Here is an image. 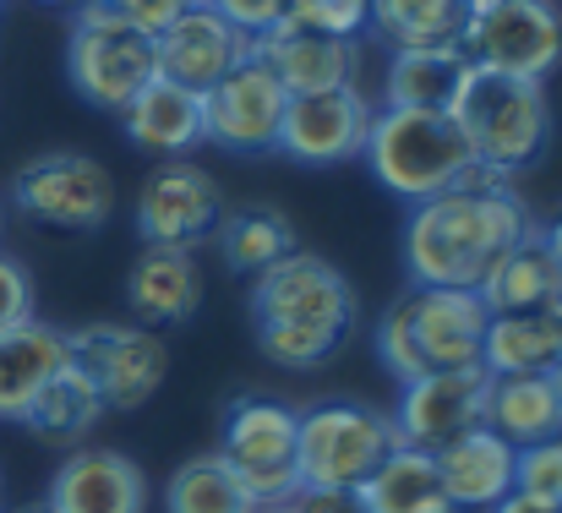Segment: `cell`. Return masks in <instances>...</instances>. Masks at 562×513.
<instances>
[{"instance_id":"6da1fadb","label":"cell","mask_w":562,"mask_h":513,"mask_svg":"<svg viewBox=\"0 0 562 513\" xmlns=\"http://www.w3.org/2000/svg\"><path fill=\"white\" fill-rule=\"evenodd\" d=\"M530 235L525 202L486 170H470L464 186L437 191L404 219V268L409 285L431 290H481L492 263Z\"/></svg>"},{"instance_id":"7a4b0ae2","label":"cell","mask_w":562,"mask_h":513,"mask_svg":"<svg viewBox=\"0 0 562 513\" xmlns=\"http://www.w3.org/2000/svg\"><path fill=\"white\" fill-rule=\"evenodd\" d=\"M356 317H361V301L350 279L317 252H290L284 263L251 279L257 349L284 371L328 366L356 334Z\"/></svg>"},{"instance_id":"3957f363","label":"cell","mask_w":562,"mask_h":513,"mask_svg":"<svg viewBox=\"0 0 562 513\" xmlns=\"http://www.w3.org/2000/svg\"><path fill=\"white\" fill-rule=\"evenodd\" d=\"M486 306L475 290H431L409 285L376 323V355L398 382L481 366L486 344Z\"/></svg>"},{"instance_id":"277c9868","label":"cell","mask_w":562,"mask_h":513,"mask_svg":"<svg viewBox=\"0 0 562 513\" xmlns=\"http://www.w3.org/2000/svg\"><path fill=\"white\" fill-rule=\"evenodd\" d=\"M372 175L404 197L409 208L437 197V191H453L464 186L475 170V154L459 132L453 115H437V110H376L372 132H367V154H361Z\"/></svg>"},{"instance_id":"5b68a950","label":"cell","mask_w":562,"mask_h":513,"mask_svg":"<svg viewBox=\"0 0 562 513\" xmlns=\"http://www.w3.org/2000/svg\"><path fill=\"white\" fill-rule=\"evenodd\" d=\"M470 154H475V170L508 175L530 170L547 143H552V104H547V88L541 82H525V77H497V71H475L459 110H453Z\"/></svg>"},{"instance_id":"8992f818","label":"cell","mask_w":562,"mask_h":513,"mask_svg":"<svg viewBox=\"0 0 562 513\" xmlns=\"http://www.w3.org/2000/svg\"><path fill=\"white\" fill-rule=\"evenodd\" d=\"M66 77L82 104L121 115L154 77H159V49L148 33H137L126 16L110 11V0H93L71 16L66 38Z\"/></svg>"},{"instance_id":"52a82bcc","label":"cell","mask_w":562,"mask_h":513,"mask_svg":"<svg viewBox=\"0 0 562 513\" xmlns=\"http://www.w3.org/2000/svg\"><path fill=\"white\" fill-rule=\"evenodd\" d=\"M295 421H301V410L262 399V393H246L224 410L218 459L251 509H284L306 487L301 465H295Z\"/></svg>"},{"instance_id":"ba28073f","label":"cell","mask_w":562,"mask_h":513,"mask_svg":"<svg viewBox=\"0 0 562 513\" xmlns=\"http://www.w3.org/2000/svg\"><path fill=\"white\" fill-rule=\"evenodd\" d=\"M393 448V421L361 399H323L295 421V465L306 487H361Z\"/></svg>"},{"instance_id":"9c48e42d","label":"cell","mask_w":562,"mask_h":513,"mask_svg":"<svg viewBox=\"0 0 562 513\" xmlns=\"http://www.w3.org/2000/svg\"><path fill=\"white\" fill-rule=\"evenodd\" d=\"M459 49L475 71L541 82L562 60V11L552 0H503L464 16Z\"/></svg>"},{"instance_id":"30bf717a","label":"cell","mask_w":562,"mask_h":513,"mask_svg":"<svg viewBox=\"0 0 562 513\" xmlns=\"http://www.w3.org/2000/svg\"><path fill=\"white\" fill-rule=\"evenodd\" d=\"M11 202L49 230H99L115 213V180L88 154H38L16 170Z\"/></svg>"},{"instance_id":"8fae6325","label":"cell","mask_w":562,"mask_h":513,"mask_svg":"<svg viewBox=\"0 0 562 513\" xmlns=\"http://www.w3.org/2000/svg\"><path fill=\"white\" fill-rule=\"evenodd\" d=\"M66 339H71V360L93 377L104 410H143L170 371L165 339L137 323H93Z\"/></svg>"},{"instance_id":"7c38bea8","label":"cell","mask_w":562,"mask_h":513,"mask_svg":"<svg viewBox=\"0 0 562 513\" xmlns=\"http://www.w3.org/2000/svg\"><path fill=\"white\" fill-rule=\"evenodd\" d=\"M486 399H492V371L486 366H464V371H437V377H415L398 393L393 437L404 448L420 454H442L448 443H459L464 432L486 426Z\"/></svg>"},{"instance_id":"4fadbf2b","label":"cell","mask_w":562,"mask_h":513,"mask_svg":"<svg viewBox=\"0 0 562 513\" xmlns=\"http://www.w3.org/2000/svg\"><path fill=\"white\" fill-rule=\"evenodd\" d=\"M284 110H290V93L257 55H246L224 82H213L202 93L207 143L224 154H279Z\"/></svg>"},{"instance_id":"5bb4252c","label":"cell","mask_w":562,"mask_h":513,"mask_svg":"<svg viewBox=\"0 0 562 513\" xmlns=\"http://www.w3.org/2000/svg\"><path fill=\"white\" fill-rule=\"evenodd\" d=\"M224 219V197L218 180L191 165V159H159V170H148L143 191H137V235L143 246H170V252H191L202 246Z\"/></svg>"},{"instance_id":"9a60e30c","label":"cell","mask_w":562,"mask_h":513,"mask_svg":"<svg viewBox=\"0 0 562 513\" xmlns=\"http://www.w3.org/2000/svg\"><path fill=\"white\" fill-rule=\"evenodd\" d=\"M372 99L361 88H328V93H295L279 126V154H290L306 170L350 165L367 154L372 132Z\"/></svg>"},{"instance_id":"2e32d148","label":"cell","mask_w":562,"mask_h":513,"mask_svg":"<svg viewBox=\"0 0 562 513\" xmlns=\"http://www.w3.org/2000/svg\"><path fill=\"white\" fill-rule=\"evenodd\" d=\"M251 55L284 82V93H328V88H356L361 71V44L334 38V33H306L290 16L273 22L262 38H251Z\"/></svg>"},{"instance_id":"e0dca14e","label":"cell","mask_w":562,"mask_h":513,"mask_svg":"<svg viewBox=\"0 0 562 513\" xmlns=\"http://www.w3.org/2000/svg\"><path fill=\"white\" fill-rule=\"evenodd\" d=\"M154 49H159V77L181 82L191 93H207L213 82H224V77L251 55V38L235 33V27L202 0V5H187V11L154 38Z\"/></svg>"},{"instance_id":"ac0fdd59","label":"cell","mask_w":562,"mask_h":513,"mask_svg":"<svg viewBox=\"0 0 562 513\" xmlns=\"http://www.w3.org/2000/svg\"><path fill=\"white\" fill-rule=\"evenodd\" d=\"M49 513H148V476L115 448H77L49 481Z\"/></svg>"},{"instance_id":"d6986e66","label":"cell","mask_w":562,"mask_h":513,"mask_svg":"<svg viewBox=\"0 0 562 513\" xmlns=\"http://www.w3.org/2000/svg\"><path fill=\"white\" fill-rule=\"evenodd\" d=\"M126 306L137 317V328H187L202 306V279L191 252H170V246H143L126 268Z\"/></svg>"},{"instance_id":"ffe728a7","label":"cell","mask_w":562,"mask_h":513,"mask_svg":"<svg viewBox=\"0 0 562 513\" xmlns=\"http://www.w3.org/2000/svg\"><path fill=\"white\" fill-rule=\"evenodd\" d=\"M121 126H126V143L154 154V159H191L202 143H207V126H202V93H191L170 77H154L126 110H121Z\"/></svg>"},{"instance_id":"44dd1931","label":"cell","mask_w":562,"mask_h":513,"mask_svg":"<svg viewBox=\"0 0 562 513\" xmlns=\"http://www.w3.org/2000/svg\"><path fill=\"white\" fill-rule=\"evenodd\" d=\"M475 66L459 44H431V49H393L387 60V110H437L453 115Z\"/></svg>"},{"instance_id":"7402d4cb","label":"cell","mask_w":562,"mask_h":513,"mask_svg":"<svg viewBox=\"0 0 562 513\" xmlns=\"http://www.w3.org/2000/svg\"><path fill=\"white\" fill-rule=\"evenodd\" d=\"M514 459H519V448L503 443L492 426H475L459 443H448L437 454V470H442L453 509H497L514 492Z\"/></svg>"},{"instance_id":"603a6c76","label":"cell","mask_w":562,"mask_h":513,"mask_svg":"<svg viewBox=\"0 0 562 513\" xmlns=\"http://www.w3.org/2000/svg\"><path fill=\"white\" fill-rule=\"evenodd\" d=\"M481 306L486 317H525V312H547L562 301V268L552 263L541 230H530L514 252H503L492 263V274L481 279Z\"/></svg>"},{"instance_id":"cb8c5ba5","label":"cell","mask_w":562,"mask_h":513,"mask_svg":"<svg viewBox=\"0 0 562 513\" xmlns=\"http://www.w3.org/2000/svg\"><path fill=\"white\" fill-rule=\"evenodd\" d=\"M71 360V339L49 323H22L0 334V421H22L44 382Z\"/></svg>"},{"instance_id":"d4e9b609","label":"cell","mask_w":562,"mask_h":513,"mask_svg":"<svg viewBox=\"0 0 562 513\" xmlns=\"http://www.w3.org/2000/svg\"><path fill=\"white\" fill-rule=\"evenodd\" d=\"M558 355H562V301L547 306V312L492 317V323H486L481 366H486L492 377H547Z\"/></svg>"},{"instance_id":"484cf974","label":"cell","mask_w":562,"mask_h":513,"mask_svg":"<svg viewBox=\"0 0 562 513\" xmlns=\"http://www.w3.org/2000/svg\"><path fill=\"white\" fill-rule=\"evenodd\" d=\"M361 498L372 513H459L448 487H442L437 454H420V448H404V443L361 481Z\"/></svg>"},{"instance_id":"4316f807","label":"cell","mask_w":562,"mask_h":513,"mask_svg":"<svg viewBox=\"0 0 562 513\" xmlns=\"http://www.w3.org/2000/svg\"><path fill=\"white\" fill-rule=\"evenodd\" d=\"M99 421H104V399H99L93 377L77 360H66L44 382V393L27 404V415H22V426L33 437H44V443H82Z\"/></svg>"},{"instance_id":"83f0119b","label":"cell","mask_w":562,"mask_h":513,"mask_svg":"<svg viewBox=\"0 0 562 513\" xmlns=\"http://www.w3.org/2000/svg\"><path fill=\"white\" fill-rule=\"evenodd\" d=\"M213 241H218V252H224V268H229V274H246V279H257V274H268L273 263H284L290 252H301L295 224H290L279 208H235V213L218 219Z\"/></svg>"},{"instance_id":"f1b7e54d","label":"cell","mask_w":562,"mask_h":513,"mask_svg":"<svg viewBox=\"0 0 562 513\" xmlns=\"http://www.w3.org/2000/svg\"><path fill=\"white\" fill-rule=\"evenodd\" d=\"M486 426L503 443H514V448H530V443L558 437L562 410H558V399H552V382L547 377H492Z\"/></svg>"},{"instance_id":"f546056e","label":"cell","mask_w":562,"mask_h":513,"mask_svg":"<svg viewBox=\"0 0 562 513\" xmlns=\"http://www.w3.org/2000/svg\"><path fill=\"white\" fill-rule=\"evenodd\" d=\"M464 0H372L376 33L393 49H431V44H459L464 33Z\"/></svg>"},{"instance_id":"4dcf8cb0","label":"cell","mask_w":562,"mask_h":513,"mask_svg":"<svg viewBox=\"0 0 562 513\" xmlns=\"http://www.w3.org/2000/svg\"><path fill=\"white\" fill-rule=\"evenodd\" d=\"M165 509L170 513H257L240 498V487H235V476L224 470L218 454H196V459H187V465L170 476Z\"/></svg>"},{"instance_id":"1f68e13d","label":"cell","mask_w":562,"mask_h":513,"mask_svg":"<svg viewBox=\"0 0 562 513\" xmlns=\"http://www.w3.org/2000/svg\"><path fill=\"white\" fill-rule=\"evenodd\" d=\"M295 27L306 33H334V38H356L372 27V0H290L284 11Z\"/></svg>"},{"instance_id":"d6a6232c","label":"cell","mask_w":562,"mask_h":513,"mask_svg":"<svg viewBox=\"0 0 562 513\" xmlns=\"http://www.w3.org/2000/svg\"><path fill=\"white\" fill-rule=\"evenodd\" d=\"M514 492L562 509V437L519 448V459H514Z\"/></svg>"},{"instance_id":"836d02e7","label":"cell","mask_w":562,"mask_h":513,"mask_svg":"<svg viewBox=\"0 0 562 513\" xmlns=\"http://www.w3.org/2000/svg\"><path fill=\"white\" fill-rule=\"evenodd\" d=\"M22 323H33V279L16 257L0 252V334L22 328Z\"/></svg>"},{"instance_id":"e575fe53","label":"cell","mask_w":562,"mask_h":513,"mask_svg":"<svg viewBox=\"0 0 562 513\" xmlns=\"http://www.w3.org/2000/svg\"><path fill=\"white\" fill-rule=\"evenodd\" d=\"M235 33H246V38H262L273 22H284V11H290V0H207Z\"/></svg>"},{"instance_id":"d590c367","label":"cell","mask_w":562,"mask_h":513,"mask_svg":"<svg viewBox=\"0 0 562 513\" xmlns=\"http://www.w3.org/2000/svg\"><path fill=\"white\" fill-rule=\"evenodd\" d=\"M187 5L191 0H110V11H115V16H126V22H132L137 33H148V38H159V33H165Z\"/></svg>"},{"instance_id":"8d00e7d4","label":"cell","mask_w":562,"mask_h":513,"mask_svg":"<svg viewBox=\"0 0 562 513\" xmlns=\"http://www.w3.org/2000/svg\"><path fill=\"white\" fill-rule=\"evenodd\" d=\"M290 513H372L361 487H301L290 498Z\"/></svg>"},{"instance_id":"74e56055","label":"cell","mask_w":562,"mask_h":513,"mask_svg":"<svg viewBox=\"0 0 562 513\" xmlns=\"http://www.w3.org/2000/svg\"><path fill=\"white\" fill-rule=\"evenodd\" d=\"M486 513H562L552 509V503H541V498H525V492H508L497 509H486Z\"/></svg>"},{"instance_id":"f35d334b","label":"cell","mask_w":562,"mask_h":513,"mask_svg":"<svg viewBox=\"0 0 562 513\" xmlns=\"http://www.w3.org/2000/svg\"><path fill=\"white\" fill-rule=\"evenodd\" d=\"M541 241H547V252H552V263L562 268V213L552 219V230H541Z\"/></svg>"},{"instance_id":"ab89813d","label":"cell","mask_w":562,"mask_h":513,"mask_svg":"<svg viewBox=\"0 0 562 513\" xmlns=\"http://www.w3.org/2000/svg\"><path fill=\"white\" fill-rule=\"evenodd\" d=\"M547 382H552V399H558V410H562V355L552 360V371H547Z\"/></svg>"},{"instance_id":"60d3db41","label":"cell","mask_w":562,"mask_h":513,"mask_svg":"<svg viewBox=\"0 0 562 513\" xmlns=\"http://www.w3.org/2000/svg\"><path fill=\"white\" fill-rule=\"evenodd\" d=\"M486 5H503V0H464V11H486Z\"/></svg>"},{"instance_id":"b9f144b4","label":"cell","mask_w":562,"mask_h":513,"mask_svg":"<svg viewBox=\"0 0 562 513\" xmlns=\"http://www.w3.org/2000/svg\"><path fill=\"white\" fill-rule=\"evenodd\" d=\"M44 5H71V11H82V5H93V0H44Z\"/></svg>"},{"instance_id":"7bdbcfd3","label":"cell","mask_w":562,"mask_h":513,"mask_svg":"<svg viewBox=\"0 0 562 513\" xmlns=\"http://www.w3.org/2000/svg\"><path fill=\"white\" fill-rule=\"evenodd\" d=\"M11 513H49V503H27V509H11Z\"/></svg>"},{"instance_id":"ee69618b","label":"cell","mask_w":562,"mask_h":513,"mask_svg":"<svg viewBox=\"0 0 562 513\" xmlns=\"http://www.w3.org/2000/svg\"><path fill=\"white\" fill-rule=\"evenodd\" d=\"M257 513H290V503H284V509H257Z\"/></svg>"},{"instance_id":"f6af8a7d","label":"cell","mask_w":562,"mask_h":513,"mask_svg":"<svg viewBox=\"0 0 562 513\" xmlns=\"http://www.w3.org/2000/svg\"><path fill=\"white\" fill-rule=\"evenodd\" d=\"M0 513H5V487H0Z\"/></svg>"},{"instance_id":"bcb514c9","label":"cell","mask_w":562,"mask_h":513,"mask_svg":"<svg viewBox=\"0 0 562 513\" xmlns=\"http://www.w3.org/2000/svg\"><path fill=\"white\" fill-rule=\"evenodd\" d=\"M191 5H202V0H191Z\"/></svg>"}]
</instances>
